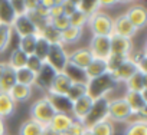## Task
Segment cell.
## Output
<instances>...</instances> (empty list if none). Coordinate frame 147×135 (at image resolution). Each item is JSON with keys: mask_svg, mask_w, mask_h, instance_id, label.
Masks as SVG:
<instances>
[{"mask_svg": "<svg viewBox=\"0 0 147 135\" xmlns=\"http://www.w3.org/2000/svg\"><path fill=\"white\" fill-rule=\"evenodd\" d=\"M117 82L114 81V78L111 76V74H105L102 76H98L95 79H90L87 84V95L90 98L100 99V98H105L114 88H115Z\"/></svg>", "mask_w": 147, "mask_h": 135, "instance_id": "cell-1", "label": "cell"}, {"mask_svg": "<svg viewBox=\"0 0 147 135\" xmlns=\"http://www.w3.org/2000/svg\"><path fill=\"white\" fill-rule=\"evenodd\" d=\"M55 114H56V111L52 106V104H51V101L48 99L46 95L42 96V98H39L38 101H35L32 104L30 118L35 119L36 122H39L43 126H49L52 118L55 116Z\"/></svg>", "mask_w": 147, "mask_h": 135, "instance_id": "cell-2", "label": "cell"}, {"mask_svg": "<svg viewBox=\"0 0 147 135\" xmlns=\"http://www.w3.org/2000/svg\"><path fill=\"white\" fill-rule=\"evenodd\" d=\"M92 32V36H111L113 35V17L105 12H97L88 17L87 23Z\"/></svg>", "mask_w": 147, "mask_h": 135, "instance_id": "cell-3", "label": "cell"}, {"mask_svg": "<svg viewBox=\"0 0 147 135\" xmlns=\"http://www.w3.org/2000/svg\"><path fill=\"white\" fill-rule=\"evenodd\" d=\"M45 63L49 65L56 74H61L65 69L66 63H68V52H66L65 46L61 45V43L51 45L48 56L45 59Z\"/></svg>", "mask_w": 147, "mask_h": 135, "instance_id": "cell-4", "label": "cell"}, {"mask_svg": "<svg viewBox=\"0 0 147 135\" xmlns=\"http://www.w3.org/2000/svg\"><path fill=\"white\" fill-rule=\"evenodd\" d=\"M108 101H110L108 96L100 98V99H95L94 101V105H92L90 114L82 121V124L85 125V128L90 129L95 124H98V122H101L104 119H108Z\"/></svg>", "mask_w": 147, "mask_h": 135, "instance_id": "cell-5", "label": "cell"}, {"mask_svg": "<svg viewBox=\"0 0 147 135\" xmlns=\"http://www.w3.org/2000/svg\"><path fill=\"white\" fill-rule=\"evenodd\" d=\"M131 109L125 104L123 98H115L108 101V119L117 121V122H127V119L131 116Z\"/></svg>", "mask_w": 147, "mask_h": 135, "instance_id": "cell-6", "label": "cell"}, {"mask_svg": "<svg viewBox=\"0 0 147 135\" xmlns=\"http://www.w3.org/2000/svg\"><path fill=\"white\" fill-rule=\"evenodd\" d=\"M12 30H13V33H16L19 36V39L26 37V36H33V35L39 33L38 27L32 23V20L26 15L16 16L15 22L12 23Z\"/></svg>", "mask_w": 147, "mask_h": 135, "instance_id": "cell-7", "label": "cell"}, {"mask_svg": "<svg viewBox=\"0 0 147 135\" xmlns=\"http://www.w3.org/2000/svg\"><path fill=\"white\" fill-rule=\"evenodd\" d=\"M90 52L92 53L94 57L97 59H107L111 52H110V37L108 36H92L90 40Z\"/></svg>", "mask_w": 147, "mask_h": 135, "instance_id": "cell-8", "label": "cell"}, {"mask_svg": "<svg viewBox=\"0 0 147 135\" xmlns=\"http://www.w3.org/2000/svg\"><path fill=\"white\" fill-rule=\"evenodd\" d=\"M110 52H111V55H118V56L128 57L133 53L131 39L121 37V36H117V35H111L110 36Z\"/></svg>", "mask_w": 147, "mask_h": 135, "instance_id": "cell-9", "label": "cell"}, {"mask_svg": "<svg viewBox=\"0 0 147 135\" xmlns=\"http://www.w3.org/2000/svg\"><path fill=\"white\" fill-rule=\"evenodd\" d=\"M92 105H94V99L90 98L88 95L80 98V99L75 101V102H72V109H71L72 118L75 119V121L82 122V121L87 118V115L90 114Z\"/></svg>", "mask_w": 147, "mask_h": 135, "instance_id": "cell-10", "label": "cell"}, {"mask_svg": "<svg viewBox=\"0 0 147 135\" xmlns=\"http://www.w3.org/2000/svg\"><path fill=\"white\" fill-rule=\"evenodd\" d=\"M136 33H137V29L128 22L125 15H120L115 19H113V35L131 39Z\"/></svg>", "mask_w": 147, "mask_h": 135, "instance_id": "cell-11", "label": "cell"}, {"mask_svg": "<svg viewBox=\"0 0 147 135\" xmlns=\"http://www.w3.org/2000/svg\"><path fill=\"white\" fill-rule=\"evenodd\" d=\"M123 99L125 101V104L130 106L133 114H143L147 109V99H146V94H138V92H128L125 91Z\"/></svg>", "mask_w": 147, "mask_h": 135, "instance_id": "cell-12", "label": "cell"}, {"mask_svg": "<svg viewBox=\"0 0 147 135\" xmlns=\"http://www.w3.org/2000/svg\"><path fill=\"white\" fill-rule=\"evenodd\" d=\"M92 59H94V56L88 47H80V49H75L74 52L68 53V62L81 68V69H87Z\"/></svg>", "mask_w": 147, "mask_h": 135, "instance_id": "cell-13", "label": "cell"}, {"mask_svg": "<svg viewBox=\"0 0 147 135\" xmlns=\"http://www.w3.org/2000/svg\"><path fill=\"white\" fill-rule=\"evenodd\" d=\"M125 17L138 30V29H143L147 23V10L140 5H134L125 12Z\"/></svg>", "mask_w": 147, "mask_h": 135, "instance_id": "cell-14", "label": "cell"}, {"mask_svg": "<svg viewBox=\"0 0 147 135\" xmlns=\"http://www.w3.org/2000/svg\"><path fill=\"white\" fill-rule=\"evenodd\" d=\"M71 85H72V82H71V79H69L65 74H62V72H61V74H56L55 78H53V81H52V85H51L48 94L65 96L66 92L69 91ZM48 94H46V95H48Z\"/></svg>", "mask_w": 147, "mask_h": 135, "instance_id": "cell-15", "label": "cell"}, {"mask_svg": "<svg viewBox=\"0 0 147 135\" xmlns=\"http://www.w3.org/2000/svg\"><path fill=\"white\" fill-rule=\"evenodd\" d=\"M55 75H56V72L52 69L49 65L45 63L43 68L36 74L35 85H38L42 91H45V92L48 94V91H49V88H51V85H52V81H53Z\"/></svg>", "mask_w": 147, "mask_h": 135, "instance_id": "cell-16", "label": "cell"}, {"mask_svg": "<svg viewBox=\"0 0 147 135\" xmlns=\"http://www.w3.org/2000/svg\"><path fill=\"white\" fill-rule=\"evenodd\" d=\"M136 72H137V68L134 66V63H133L130 59H127L114 74H111V76L114 78V81H115L117 84H120V82H121V84H125Z\"/></svg>", "mask_w": 147, "mask_h": 135, "instance_id": "cell-17", "label": "cell"}, {"mask_svg": "<svg viewBox=\"0 0 147 135\" xmlns=\"http://www.w3.org/2000/svg\"><path fill=\"white\" fill-rule=\"evenodd\" d=\"M125 88L128 92H138V94H146L147 89V75L141 74V72H136L127 82H125Z\"/></svg>", "mask_w": 147, "mask_h": 135, "instance_id": "cell-18", "label": "cell"}, {"mask_svg": "<svg viewBox=\"0 0 147 135\" xmlns=\"http://www.w3.org/2000/svg\"><path fill=\"white\" fill-rule=\"evenodd\" d=\"M62 74H65L72 84H82V85H87L88 84V78H87V74H85V69H81V68L72 65V63H66L65 69L62 71Z\"/></svg>", "mask_w": 147, "mask_h": 135, "instance_id": "cell-19", "label": "cell"}, {"mask_svg": "<svg viewBox=\"0 0 147 135\" xmlns=\"http://www.w3.org/2000/svg\"><path fill=\"white\" fill-rule=\"evenodd\" d=\"M74 122V118L71 114H55V116L52 118L49 128L62 134L65 131H68V128L71 126V124Z\"/></svg>", "mask_w": 147, "mask_h": 135, "instance_id": "cell-20", "label": "cell"}, {"mask_svg": "<svg viewBox=\"0 0 147 135\" xmlns=\"http://www.w3.org/2000/svg\"><path fill=\"white\" fill-rule=\"evenodd\" d=\"M85 74H87L88 81H90V79H95V78H98V76H102V75L108 74L105 60H104V59H97V57H94V59L91 60V63L88 65V68L85 69Z\"/></svg>", "mask_w": 147, "mask_h": 135, "instance_id": "cell-21", "label": "cell"}, {"mask_svg": "<svg viewBox=\"0 0 147 135\" xmlns=\"http://www.w3.org/2000/svg\"><path fill=\"white\" fill-rule=\"evenodd\" d=\"M9 96L12 98V101L15 104H22L30 99L32 96V88L30 86H25L20 84H16L10 91H9Z\"/></svg>", "mask_w": 147, "mask_h": 135, "instance_id": "cell-22", "label": "cell"}, {"mask_svg": "<svg viewBox=\"0 0 147 135\" xmlns=\"http://www.w3.org/2000/svg\"><path fill=\"white\" fill-rule=\"evenodd\" d=\"M48 99L51 101L52 106L55 108L56 114H71L72 109V102L66 98V96H59V95H46Z\"/></svg>", "mask_w": 147, "mask_h": 135, "instance_id": "cell-23", "label": "cell"}, {"mask_svg": "<svg viewBox=\"0 0 147 135\" xmlns=\"http://www.w3.org/2000/svg\"><path fill=\"white\" fill-rule=\"evenodd\" d=\"M45 128H46V126H43V125H40L39 122H36L35 119L29 118V119H26V121L20 125L19 135H43Z\"/></svg>", "mask_w": 147, "mask_h": 135, "instance_id": "cell-24", "label": "cell"}, {"mask_svg": "<svg viewBox=\"0 0 147 135\" xmlns=\"http://www.w3.org/2000/svg\"><path fill=\"white\" fill-rule=\"evenodd\" d=\"M26 62H28V55H25L20 49H13L10 56H9V60L6 62L7 66L13 71H18L20 68H25L26 66Z\"/></svg>", "mask_w": 147, "mask_h": 135, "instance_id": "cell-25", "label": "cell"}, {"mask_svg": "<svg viewBox=\"0 0 147 135\" xmlns=\"http://www.w3.org/2000/svg\"><path fill=\"white\" fill-rule=\"evenodd\" d=\"M15 109H16V104L12 101L9 94L0 92V118L5 119V118L12 116Z\"/></svg>", "mask_w": 147, "mask_h": 135, "instance_id": "cell-26", "label": "cell"}, {"mask_svg": "<svg viewBox=\"0 0 147 135\" xmlns=\"http://www.w3.org/2000/svg\"><path fill=\"white\" fill-rule=\"evenodd\" d=\"M15 19H16V15H15V10H13L10 2L0 0V23L12 26Z\"/></svg>", "mask_w": 147, "mask_h": 135, "instance_id": "cell-27", "label": "cell"}, {"mask_svg": "<svg viewBox=\"0 0 147 135\" xmlns=\"http://www.w3.org/2000/svg\"><path fill=\"white\" fill-rule=\"evenodd\" d=\"M82 32H84V29H78V27L69 26L68 29L61 32V43L65 46V45H72V43L78 42L82 37Z\"/></svg>", "mask_w": 147, "mask_h": 135, "instance_id": "cell-28", "label": "cell"}, {"mask_svg": "<svg viewBox=\"0 0 147 135\" xmlns=\"http://www.w3.org/2000/svg\"><path fill=\"white\" fill-rule=\"evenodd\" d=\"M15 76H16V84H20V85H25V86H30V88L35 85L36 75L32 71H29L26 66L15 71Z\"/></svg>", "mask_w": 147, "mask_h": 135, "instance_id": "cell-29", "label": "cell"}, {"mask_svg": "<svg viewBox=\"0 0 147 135\" xmlns=\"http://www.w3.org/2000/svg\"><path fill=\"white\" fill-rule=\"evenodd\" d=\"M77 10L82 12L90 17L91 15L101 10V3L98 0H80V2H77Z\"/></svg>", "mask_w": 147, "mask_h": 135, "instance_id": "cell-30", "label": "cell"}, {"mask_svg": "<svg viewBox=\"0 0 147 135\" xmlns=\"http://www.w3.org/2000/svg\"><path fill=\"white\" fill-rule=\"evenodd\" d=\"M40 37H43L49 45H58V43H61V32L59 30H56L53 26H51L49 23L38 33ZM62 45V43H61Z\"/></svg>", "mask_w": 147, "mask_h": 135, "instance_id": "cell-31", "label": "cell"}, {"mask_svg": "<svg viewBox=\"0 0 147 135\" xmlns=\"http://www.w3.org/2000/svg\"><path fill=\"white\" fill-rule=\"evenodd\" d=\"M128 59L134 63V66L137 68V71L147 75V55H146V50H138L136 53H131L128 56Z\"/></svg>", "mask_w": 147, "mask_h": 135, "instance_id": "cell-32", "label": "cell"}, {"mask_svg": "<svg viewBox=\"0 0 147 135\" xmlns=\"http://www.w3.org/2000/svg\"><path fill=\"white\" fill-rule=\"evenodd\" d=\"M16 85V76H15V71L10 69L7 66L6 72L3 74L2 79H0V92L3 94H9V91Z\"/></svg>", "mask_w": 147, "mask_h": 135, "instance_id": "cell-33", "label": "cell"}, {"mask_svg": "<svg viewBox=\"0 0 147 135\" xmlns=\"http://www.w3.org/2000/svg\"><path fill=\"white\" fill-rule=\"evenodd\" d=\"M12 36H13L12 26L0 23V53L7 49V46L12 42Z\"/></svg>", "mask_w": 147, "mask_h": 135, "instance_id": "cell-34", "label": "cell"}, {"mask_svg": "<svg viewBox=\"0 0 147 135\" xmlns=\"http://www.w3.org/2000/svg\"><path fill=\"white\" fill-rule=\"evenodd\" d=\"M36 39H38V35L26 36V37L19 39L18 49H20V50H22L25 55H28V56L33 55V52H35V46H36Z\"/></svg>", "mask_w": 147, "mask_h": 135, "instance_id": "cell-35", "label": "cell"}, {"mask_svg": "<svg viewBox=\"0 0 147 135\" xmlns=\"http://www.w3.org/2000/svg\"><path fill=\"white\" fill-rule=\"evenodd\" d=\"M94 135H114V125L110 119H104L90 128Z\"/></svg>", "mask_w": 147, "mask_h": 135, "instance_id": "cell-36", "label": "cell"}, {"mask_svg": "<svg viewBox=\"0 0 147 135\" xmlns=\"http://www.w3.org/2000/svg\"><path fill=\"white\" fill-rule=\"evenodd\" d=\"M85 95H87V85H82V84H72L65 96H66L71 102H75V101H78L80 98H82V96H85Z\"/></svg>", "mask_w": 147, "mask_h": 135, "instance_id": "cell-37", "label": "cell"}, {"mask_svg": "<svg viewBox=\"0 0 147 135\" xmlns=\"http://www.w3.org/2000/svg\"><path fill=\"white\" fill-rule=\"evenodd\" d=\"M49 47H51V45H49L43 37H40V36L38 35L36 46H35V52H33V55H35L36 57H39L40 60L45 62V59H46V56H48V52H49Z\"/></svg>", "mask_w": 147, "mask_h": 135, "instance_id": "cell-38", "label": "cell"}, {"mask_svg": "<svg viewBox=\"0 0 147 135\" xmlns=\"http://www.w3.org/2000/svg\"><path fill=\"white\" fill-rule=\"evenodd\" d=\"M68 19H69V26L78 27V29H84V26H87V23H88V16L80 10L74 12Z\"/></svg>", "mask_w": 147, "mask_h": 135, "instance_id": "cell-39", "label": "cell"}, {"mask_svg": "<svg viewBox=\"0 0 147 135\" xmlns=\"http://www.w3.org/2000/svg\"><path fill=\"white\" fill-rule=\"evenodd\" d=\"M124 135H147V122H133L124 129Z\"/></svg>", "mask_w": 147, "mask_h": 135, "instance_id": "cell-40", "label": "cell"}, {"mask_svg": "<svg viewBox=\"0 0 147 135\" xmlns=\"http://www.w3.org/2000/svg\"><path fill=\"white\" fill-rule=\"evenodd\" d=\"M128 57H124V56H118V55H110L107 59H105V63H107V71L108 74H114L118 68L127 60Z\"/></svg>", "mask_w": 147, "mask_h": 135, "instance_id": "cell-41", "label": "cell"}, {"mask_svg": "<svg viewBox=\"0 0 147 135\" xmlns=\"http://www.w3.org/2000/svg\"><path fill=\"white\" fill-rule=\"evenodd\" d=\"M43 65H45V62L43 60H40L39 57H36L35 55H30V56H28V62H26V68L29 71H32L35 75L42 69L43 68Z\"/></svg>", "mask_w": 147, "mask_h": 135, "instance_id": "cell-42", "label": "cell"}, {"mask_svg": "<svg viewBox=\"0 0 147 135\" xmlns=\"http://www.w3.org/2000/svg\"><path fill=\"white\" fill-rule=\"evenodd\" d=\"M49 25L51 26H53L56 30H59V32H63L65 29H68L69 27V19L66 17V16H59V17H55V19H52V20H49Z\"/></svg>", "mask_w": 147, "mask_h": 135, "instance_id": "cell-43", "label": "cell"}, {"mask_svg": "<svg viewBox=\"0 0 147 135\" xmlns=\"http://www.w3.org/2000/svg\"><path fill=\"white\" fill-rule=\"evenodd\" d=\"M85 129H87V128H85V125H84L82 122L74 119V122L71 124V126H69L68 131H65V132H68L69 135H81Z\"/></svg>", "mask_w": 147, "mask_h": 135, "instance_id": "cell-44", "label": "cell"}, {"mask_svg": "<svg viewBox=\"0 0 147 135\" xmlns=\"http://www.w3.org/2000/svg\"><path fill=\"white\" fill-rule=\"evenodd\" d=\"M62 15H63L62 2H61V0H58L56 5H55L53 7H51V9H49V13H48V20H52V19H55V17H59V16H62ZM63 16H65V15H63Z\"/></svg>", "mask_w": 147, "mask_h": 135, "instance_id": "cell-45", "label": "cell"}, {"mask_svg": "<svg viewBox=\"0 0 147 135\" xmlns=\"http://www.w3.org/2000/svg\"><path fill=\"white\" fill-rule=\"evenodd\" d=\"M62 9H63V15L66 17H69L74 12H77V2H72V0H63L62 2Z\"/></svg>", "mask_w": 147, "mask_h": 135, "instance_id": "cell-46", "label": "cell"}, {"mask_svg": "<svg viewBox=\"0 0 147 135\" xmlns=\"http://www.w3.org/2000/svg\"><path fill=\"white\" fill-rule=\"evenodd\" d=\"M13 10H15V15L16 16H22V15H26V7H25V2H19V0H12L10 2Z\"/></svg>", "mask_w": 147, "mask_h": 135, "instance_id": "cell-47", "label": "cell"}, {"mask_svg": "<svg viewBox=\"0 0 147 135\" xmlns=\"http://www.w3.org/2000/svg\"><path fill=\"white\" fill-rule=\"evenodd\" d=\"M25 2V7H26V13L29 12H36L38 6H39V0H23Z\"/></svg>", "mask_w": 147, "mask_h": 135, "instance_id": "cell-48", "label": "cell"}, {"mask_svg": "<svg viewBox=\"0 0 147 135\" xmlns=\"http://www.w3.org/2000/svg\"><path fill=\"white\" fill-rule=\"evenodd\" d=\"M56 2H58V0H42V2H40V5L49 10L51 7H53V6L56 5Z\"/></svg>", "mask_w": 147, "mask_h": 135, "instance_id": "cell-49", "label": "cell"}, {"mask_svg": "<svg viewBox=\"0 0 147 135\" xmlns=\"http://www.w3.org/2000/svg\"><path fill=\"white\" fill-rule=\"evenodd\" d=\"M0 135H6V124L3 118H0Z\"/></svg>", "mask_w": 147, "mask_h": 135, "instance_id": "cell-50", "label": "cell"}, {"mask_svg": "<svg viewBox=\"0 0 147 135\" xmlns=\"http://www.w3.org/2000/svg\"><path fill=\"white\" fill-rule=\"evenodd\" d=\"M6 69H7V63L6 62H0V79H2L3 74L6 72Z\"/></svg>", "mask_w": 147, "mask_h": 135, "instance_id": "cell-51", "label": "cell"}, {"mask_svg": "<svg viewBox=\"0 0 147 135\" xmlns=\"http://www.w3.org/2000/svg\"><path fill=\"white\" fill-rule=\"evenodd\" d=\"M43 135H61V134L56 132V131H53V129H51L49 126H46L45 131H43Z\"/></svg>", "mask_w": 147, "mask_h": 135, "instance_id": "cell-52", "label": "cell"}, {"mask_svg": "<svg viewBox=\"0 0 147 135\" xmlns=\"http://www.w3.org/2000/svg\"><path fill=\"white\" fill-rule=\"evenodd\" d=\"M81 135H94V134L91 132V129H88V128H87V129H85V131H84Z\"/></svg>", "mask_w": 147, "mask_h": 135, "instance_id": "cell-53", "label": "cell"}]
</instances>
